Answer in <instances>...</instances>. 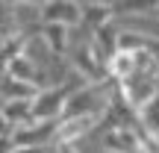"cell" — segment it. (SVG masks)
<instances>
[{
    "label": "cell",
    "mask_w": 159,
    "mask_h": 153,
    "mask_svg": "<svg viewBox=\"0 0 159 153\" xmlns=\"http://www.w3.org/2000/svg\"><path fill=\"white\" fill-rule=\"evenodd\" d=\"M115 18L118 15H148L159 9V0H112Z\"/></svg>",
    "instance_id": "obj_12"
},
{
    "label": "cell",
    "mask_w": 159,
    "mask_h": 153,
    "mask_svg": "<svg viewBox=\"0 0 159 153\" xmlns=\"http://www.w3.org/2000/svg\"><path fill=\"white\" fill-rule=\"evenodd\" d=\"M80 12H83V6H80L77 0H44V3L39 6V21L80 27Z\"/></svg>",
    "instance_id": "obj_3"
},
{
    "label": "cell",
    "mask_w": 159,
    "mask_h": 153,
    "mask_svg": "<svg viewBox=\"0 0 159 153\" xmlns=\"http://www.w3.org/2000/svg\"><path fill=\"white\" fill-rule=\"evenodd\" d=\"M39 88H33V85H27V83H21V79H15V77H9V74H3L0 77V97H33Z\"/></svg>",
    "instance_id": "obj_14"
},
{
    "label": "cell",
    "mask_w": 159,
    "mask_h": 153,
    "mask_svg": "<svg viewBox=\"0 0 159 153\" xmlns=\"http://www.w3.org/2000/svg\"><path fill=\"white\" fill-rule=\"evenodd\" d=\"M33 35H35V29H18V33L0 38V68H3L9 59H15L18 53H27V44H30Z\"/></svg>",
    "instance_id": "obj_10"
},
{
    "label": "cell",
    "mask_w": 159,
    "mask_h": 153,
    "mask_svg": "<svg viewBox=\"0 0 159 153\" xmlns=\"http://www.w3.org/2000/svg\"><path fill=\"white\" fill-rule=\"evenodd\" d=\"M109 21H115V9H112V3H85L83 12H80V27L89 29L91 35H94L100 27H106Z\"/></svg>",
    "instance_id": "obj_8"
},
{
    "label": "cell",
    "mask_w": 159,
    "mask_h": 153,
    "mask_svg": "<svg viewBox=\"0 0 159 153\" xmlns=\"http://www.w3.org/2000/svg\"><path fill=\"white\" fill-rule=\"evenodd\" d=\"M71 68H74L85 83H100V79L109 77L106 62L94 53V47H91V44H80V47L71 50Z\"/></svg>",
    "instance_id": "obj_2"
},
{
    "label": "cell",
    "mask_w": 159,
    "mask_h": 153,
    "mask_svg": "<svg viewBox=\"0 0 159 153\" xmlns=\"http://www.w3.org/2000/svg\"><path fill=\"white\" fill-rule=\"evenodd\" d=\"M100 142H103V150L106 153H142V142H139L136 127H127V124L103 130Z\"/></svg>",
    "instance_id": "obj_4"
},
{
    "label": "cell",
    "mask_w": 159,
    "mask_h": 153,
    "mask_svg": "<svg viewBox=\"0 0 159 153\" xmlns=\"http://www.w3.org/2000/svg\"><path fill=\"white\" fill-rule=\"evenodd\" d=\"M156 12H159V9H156Z\"/></svg>",
    "instance_id": "obj_18"
},
{
    "label": "cell",
    "mask_w": 159,
    "mask_h": 153,
    "mask_svg": "<svg viewBox=\"0 0 159 153\" xmlns=\"http://www.w3.org/2000/svg\"><path fill=\"white\" fill-rule=\"evenodd\" d=\"M3 74H9V77L21 79V83L33 85V88H39V91L44 88V79H41L39 68H35V62L27 56V53H18L15 59H9V62L3 65Z\"/></svg>",
    "instance_id": "obj_5"
},
{
    "label": "cell",
    "mask_w": 159,
    "mask_h": 153,
    "mask_svg": "<svg viewBox=\"0 0 159 153\" xmlns=\"http://www.w3.org/2000/svg\"><path fill=\"white\" fill-rule=\"evenodd\" d=\"M53 153H80L74 142H56L53 144Z\"/></svg>",
    "instance_id": "obj_16"
},
{
    "label": "cell",
    "mask_w": 159,
    "mask_h": 153,
    "mask_svg": "<svg viewBox=\"0 0 159 153\" xmlns=\"http://www.w3.org/2000/svg\"><path fill=\"white\" fill-rule=\"evenodd\" d=\"M139 121H142V124L159 138V91L150 97L148 103H142V106H139Z\"/></svg>",
    "instance_id": "obj_13"
},
{
    "label": "cell",
    "mask_w": 159,
    "mask_h": 153,
    "mask_svg": "<svg viewBox=\"0 0 159 153\" xmlns=\"http://www.w3.org/2000/svg\"><path fill=\"white\" fill-rule=\"evenodd\" d=\"M12 130H15V127H12V121L6 118L3 112H0V138H6V136H12Z\"/></svg>",
    "instance_id": "obj_17"
},
{
    "label": "cell",
    "mask_w": 159,
    "mask_h": 153,
    "mask_svg": "<svg viewBox=\"0 0 159 153\" xmlns=\"http://www.w3.org/2000/svg\"><path fill=\"white\" fill-rule=\"evenodd\" d=\"M21 29V15H18L15 0H0V38Z\"/></svg>",
    "instance_id": "obj_11"
},
{
    "label": "cell",
    "mask_w": 159,
    "mask_h": 153,
    "mask_svg": "<svg viewBox=\"0 0 159 153\" xmlns=\"http://www.w3.org/2000/svg\"><path fill=\"white\" fill-rule=\"evenodd\" d=\"M118 47H130V50H144L159 62V35H144L142 29L136 27H124L121 24V38H118Z\"/></svg>",
    "instance_id": "obj_6"
},
{
    "label": "cell",
    "mask_w": 159,
    "mask_h": 153,
    "mask_svg": "<svg viewBox=\"0 0 159 153\" xmlns=\"http://www.w3.org/2000/svg\"><path fill=\"white\" fill-rule=\"evenodd\" d=\"M35 35H41V38H44V44L50 47V53H53L56 59L65 56L68 41H71V29L65 27V24H44V21H41L39 27H35Z\"/></svg>",
    "instance_id": "obj_7"
},
{
    "label": "cell",
    "mask_w": 159,
    "mask_h": 153,
    "mask_svg": "<svg viewBox=\"0 0 159 153\" xmlns=\"http://www.w3.org/2000/svg\"><path fill=\"white\" fill-rule=\"evenodd\" d=\"M77 85L74 83H62V85H50V88H41L35 91L33 97V121H41V118H62L65 112V103H68L71 91Z\"/></svg>",
    "instance_id": "obj_1"
},
{
    "label": "cell",
    "mask_w": 159,
    "mask_h": 153,
    "mask_svg": "<svg viewBox=\"0 0 159 153\" xmlns=\"http://www.w3.org/2000/svg\"><path fill=\"white\" fill-rule=\"evenodd\" d=\"M33 97H6L0 103V112L12 121V127H24L33 121Z\"/></svg>",
    "instance_id": "obj_9"
},
{
    "label": "cell",
    "mask_w": 159,
    "mask_h": 153,
    "mask_svg": "<svg viewBox=\"0 0 159 153\" xmlns=\"http://www.w3.org/2000/svg\"><path fill=\"white\" fill-rule=\"evenodd\" d=\"M6 153H47L44 144H12Z\"/></svg>",
    "instance_id": "obj_15"
}]
</instances>
